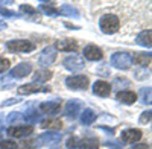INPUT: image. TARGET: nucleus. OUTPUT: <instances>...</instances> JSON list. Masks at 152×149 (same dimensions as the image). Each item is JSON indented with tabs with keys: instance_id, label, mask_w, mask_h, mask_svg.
<instances>
[{
	"instance_id": "obj_39",
	"label": "nucleus",
	"mask_w": 152,
	"mask_h": 149,
	"mask_svg": "<svg viewBox=\"0 0 152 149\" xmlns=\"http://www.w3.org/2000/svg\"><path fill=\"white\" fill-rule=\"evenodd\" d=\"M64 24H66L67 28H72V29H79L78 26H73V24H70V23H64Z\"/></svg>"
},
{
	"instance_id": "obj_10",
	"label": "nucleus",
	"mask_w": 152,
	"mask_h": 149,
	"mask_svg": "<svg viewBox=\"0 0 152 149\" xmlns=\"http://www.w3.org/2000/svg\"><path fill=\"white\" fill-rule=\"evenodd\" d=\"M104 56V52H102V49L94 46V44H88L84 47V59L87 58L88 61H100Z\"/></svg>"
},
{
	"instance_id": "obj_20",
	"label": "nucleus",
	"mask_w": 152,
	"mask_h": 149,
	"mask_svg": "<svg viewBox=\"0 0 152 149\" xmlns=\"http://www.w3.org/2000/svg\"><path fill=\"white\" fill-rule=\"evenodd\" d=\"M135 43L138 46H143V47H151L152 46V32L151 31H143L137 35V38H135Z\"/></svg>"
},
{
	"instance_id": "obj_4",
	"label": "nucleus",
	"mask_w": 152,
	"mask_h": 149,
	"mask_svg": "<svg viewBox=\"0 0 152 149\" xmlns=\"http://www.w3.org/2000/svg\"><path fill=\"white\" fill-rule=\"evenodd\" d=\"M66 85L70 90H85L90 85V79L85 74H75V76L66 78Z\"/></svg>"
},
{
	"instance_id": "obj_18",
	"label": "nucleus",
	"mask_w": 152,
	"mask_h": 149,
	"mask_svg": "<svg viewBox=\"0 0 152 149\" xmlns=\"http://www.w3.org/2000/svg\"><path fill=\"white\" fill-rule=\"evenodd\" d=\"M20 12L29 20H34V21L40 20V11H38L37 8H34V6H31V5H28V3L20 5Z\"/></svg>"
},
{
	"instance_id": "obj_36",
	"label": "nucleus",
	"mask_w": 152,
	"mask_h": 149,
	"mask_svg": "<svg viewBox=\"0 0 152 149\" xmlns=\"http://www.w3.org/2000/svg\"><path fill=\"white\" fill-rule=\"evenodd\" d=\"M20 116H18V113H9V116L6 117V122L8 123H11L12 120H15V119H18Z\"/></svg>"
},
{
	"instance_id": "obj_31",
	"label": "nucleus",
	"mask_w": 152,
	"mask_h": 149,
	"mask_svg": "<svg viewBox=\"0 0 152 149\" xmlns=\"http://www.w3.org/2000/svg\"><path fill=\"white\" fill-rule=\"evenodd\" d=\"M0 15H3V17H9V18L18 17V14H17V12L11 11V9H5V8H0Z\"/></svg>"
},
{
	"instance_id": "obj_16",
	"label": "nucleus",
	"mask_w": 152,
	"mask_h": 149,
	"mask_svg": "<svg viewBox=\"0 0 152 149\" xmlns=\"http://www.w3.org/2000/svg\"><path fill=\"white\" fill-rule=\"evenodd\" d=\"M61 139V134L56 132V131H49L46 134H41L40 137H38V145H52V143H56L59 142Z\"/></svg>"
},
{
	"instance_id": "obj_21",
	"label": "nucleus",
	"mask_w": 152,
	"mask_h": 149,
	"mask_svg": "<svg viewBox=\"0 0 152 149\" xmlns=\"http://www.w3.org/2000/svg\"><path fill=\"white\" fill-rule=\"evenodd\" d=\"M52 72L50 70H47V69H43V70H38V72H35L34 73V81H35V84H44L46 81H49L50 78H52Z\"/></svg>"
},
{
	"instance_id": "obj_29",
	"label": "nucleus",
	"mask_w": 152,
	"mask_h": 149,
	"mask_svg": "<svg viewBox=\"0 0 152 149\" xmlns=\"http://www.w3.org/2000/svg\"><path fill=\"white\" fill-rule=\"evenodd\" d=\"M0 149H18V145L12 140H2L0 142Z\"/></svg>"
},
{
	"instance_id": "obj_24",
	"label": "nucleus",
	"mask_w": 152,
	"mask_h": 149,
	"mask_svg": "<svg viewBox=\"0 0 152 149\" xmlns=\"http://www.w3.org/2000/svg\"><path fill=\"white\" fill-rule=\"evenodd\" d=\"M78 149H99V142L96 139H85L79 140Z\"/></svg>"
},
{
	"instance_id": "obj_27",
	"label": "nucleus",
	"mask_w": 152,
	"mask_h": 149,
	"mask_svg": "<svg viewBox=\"0 0 152 149\" xmlns=\"http://www.w3.org/2000/svg\"><path fill=\"white\" fill-rule=\"evenodd\" d=\"M140 101H142V104H145V105H151V88L148 87V88H142L140 90Z\"/></svg>"
},
{
	"instance_id": "obj_26",
	"label": "nucleus",
	"mask_w": 152,
	"mask_h": 149,
	"mask_svg": "<svg viewBox=\"0 0 152 149\" xmlns=\"http://www.w3.org/2000/svg\"><path fill=\"white\" fill-rule=\"evenodd\" d=\"M58 11H59V14H62V15H75V17L79 15V12L76 11L75 8H72L70 5H62Z\"/></svg>"
},
{
	"instance_id": "obj_40",
	"label": "nucleus",
	"mask_w": 152,
	"mask_h": 149,
	"mask_svg": "<svg viewBox=\"0 0 152 149\" xmlns=\"http://www.w3.org/2000/svg\"><path fill=\"white\" fill-rule=\"evenodd\" d=\"M12 2H9V0H8V2H0V5H11Z\"/></svg>"
},
{
	"instance_id": "obj_12",
	"label": "nucleus",
	"mask_w": 152,
	"mask_h": 149,
	"mask_svg": "<svg viewBox=\"0 0 152 149\" xmlns=\"http://www.w3.org/2000/svg\"><path fill=\"white\" fill-rule=\"evenodd\" d=\"M93 93L100 97H108L111 94V85L107 81H96L93 84Z\"/></svg>"
},
{
	"instance_id": "obj_9",
	"label": "nucleus",
	"mask_w": 152,
	"mask_h": 149,
	"mask_svg": "<svg viewBox=\"0 0 152 149\" xmlns=\"http://www.w3.org/2000/svg\"><path fill=\"white\" fill-rule=\"evenodd\" d=\"M32 72V66L31 63H21L18 66H15L9 72V78H15V79H21V78H26L28 74H31Z\"/></svg>"
},
{
	"instance_id": "obj_13",
	"label": "nucleus",
	"mask_w": 152,
	"mask_h": 149,
	"mask_svg": "<svg viewBox=\"0 0 152 149\" xmlns=\"http://www.w3.org/2000/svg\"><path fill=\"white\" fill-rule=\"evenodd\" d=\"M142 131L140 129H134V128H129V129H125L122 132V140L125 143H137L138 140L142 139Z\"/></svg>"
},
{
	"instance_id": "obj_37",
	"label": "nucleus",
	"mask_w": 152,
	"mask_h": 149,
	"mask_svg": "<svg viewBox=\"0 0 152 149\" xmlns=\"http://www.w3.org/2000/svg\"><path fill=\"white\" fill-rule=\"evenodd\" d=\"M129 149H149V145H146V143H138V145L131 146Z\"/></svg>"
},
{
	"instance_id": "obj_11",
	"label": "nucleus",
	"mask_w": 152,
	"mask_h": 149,
	"mask_svg": "<svg viewBox=\"0 0 152 149\" xmlns=\"http://www.w3.org/2000/svg\"><path fill=\"white\" fill-rule=\"evenodd\" d=\"M53 47L58 49V50H62V52H76V50H78V41L72 40V38L58 40Z\"/></svg>"
},
{
	"instance_id": "obj_32",
	"label": "nucleus",
	"mask_w": 152,
	"mask_h": 149,
	"mask_svg": "<svg viewBox=\"0 0 152 149\" xmlns=\"http://www.w3.org/2000/svg\"><path fill=\"white\" fill-rule=\"evenodd\" d=\"M24 119H26V120H32V122L38 120V113H37V110H31V111H28V113L24 114Z\"/></svg>"
},
{
	"instance_id": "obj_28",
	"label": "nucleus",
	"mask_w": 152,
	"mask_h": 149,
	"mask_svg": "<svg viewBox=\"0 0 152 149\" xmlns=\"http://www.w3.org/2000/svg\"><path fill=\"white\" fill-rule=\"evenodd\" d=\"M134 76H135V79H138V81H143V79H146V78L149 76V70H146L145 67H140V70H135Z\"/></svg>"
},
{
	"instance_id": "obj_41",
	"label": "nucleus",
	"mask_w": 152,
	"mask_h": 149,
	"mask_svg": "<svg viewBox=\"0 0 152 149\" xmlns=\"http://www.w3.org/2000/svg\"><path fill=\"white\" fill-rule=\"evenodd\" d=\"M117 149H119V148H117Z\"/></svg>"
},
{
	"instance_id": "obj_30",
	"label": "nucleus",
	"mask_w": 152,
	"mask_h": 149,
	"mask_svg": "<svg viewBox=\"0 0 152 149\" xmlns=\"http://www.w3.org/2000/svg\"><path fill=\"white\" fill-rule=\"evenodd\" d=\"M79 137H69V140H67V143H66V146L69 148V149H78V145H79Z\"/></svg>"
},
{
	"instance_id": "obj_6",
	"label": "nucleus",
	"mask_w": 152,
	"mask_h": 149,
	"mask_svg": "<svg viewBox=\"0 0 152 149\" xmlns=\"http://www.w3.org/2000/svg\"><path fill=\"white\" fill-rule=\"evenodd\" d=\"M34 132V126L32 125H15V126H9L8 128V135L14 139H23L28 137Z\"/></svg>"
},
{
	"instance_id": "obj_5",
	"label": "nucleus",
	"mask_w": 152,
	"mask_h": 149,
	"mask_svg": "<svg viewBox=\"0 0 152 149\" xmlns=\"http://www.w3.org/2000/svg\"><path fill=\"white\" fill-rule=\"evenodd\" d=\"M62 64H64V67H66L67 70H70V72H78V70L84 69L85 59H84L81 55H70V56L64 58Z\"/></svg>"
},
{
	"instance_id": "obj_2",
	"label": "nucleus",
	"mask_w": 152,
	"mask_h": 149,
	"mask_svg": "<svg viewBox=\"0 0 152 149\" xmlns=\"http://www.w3.org/2000/svg\"><path fill=\"white\" fill-rule=\"evenodd\" d=\"M6 49L12 53H28L35 50V44L29 40H12L6 43Z\"/></svg>"
},
{
	"instance_id": "obj_22",
	"label": "nucleus",
	"mask_w": 152,
	"mask_h": 149,
	"mask_svg": "<svg viewBox=\"0 0 152 149\" xmlns=\"http://www.w3.org/2000/svg\"><path fill=\"white\" fill-rule=\"evenodd\" d=\"M96 119H97V114L94 113L91 108H85L82 113H81V122H82V125H91Z\"/></svg>"
},
{
	"instance_id": "obj_15",
	"label": "nucleus",
	"mask_w": 152,
	"mask_h": 149,
	"mask_svg": "<svg viewBox=\"0 0 152 149\" xmlns=\"http://www.w3.org/2000/svg\"><path fill=\"white\" fill-rule=\"evenodd\" d=\"M116 99L119 102L125 104V105H132L137 101V94L134 91H131V90H120L116 94Z\"/></svg>"
},
{
	"instance_id": "obj_34",
	"label": "nucleus",
	"mask_w": 152,
	"mask_h": 149,
	"mask_svg": "<svg viewBox=\"0 0 152 149\" xmlns=\"http://www.w3.org/2000/svg\"><path fill=\"white\" fill-rule=\"evenodd\" d=\"M151 110H148V111H145V113H142V116H140V123H149L151 122Z\"/></svg>"
},
{
	"instance_id": "obj_3",
	"label": "nucleus",
	"mask_w": 152,
	"mask_h": 149,
	"mask_svg": "<svg viewBox=\"0 0 152 149\" xmlns=\"http://www.w3.org/2000/svg\"><path fill=\"white\" fill-rule=\"evenodd\" d=\"M111 66L119 70H128L132 66V55L129 52H116L111 56Z\"/></svg>"
},
{
	"instance_id": "obj_35",
	"label": "nucleus",
	"mask_w": 152,
	"mask_h": 149,
	"mask_svg": "<svg viewBox=\"0 0 152 149\" xmlns=\"http://www.w3.org/2000/svg\"><path fill=\"white\" fill-rule=\"evenodd\" d=\"M17 102H20V99H18V97H14V99H8V101H5V102L2 104V107H8V105L17 104Z\"/></svg>"
},
{
	"instance_id": "obj_38",
	"label": "nucleus",
	"mask_w": 152,
	"mask_h": 149,
	"mask_svg": "<svg viewBox=\"0 0 152 149\" xmlns=\"http://www.w3.org/2000/svg\"><path fill=\"white\" fill-rule=\"evenodd\" d=\"M6 28H8V24H6L5 21L0 20V31H3V29H6Z\"/></svg>"
},
{
	"instance_id": "obj_7",
	"label": "nucleus",
	"mask_w": 152,
	"mask_h": 149,
	"mask_svg": "<svg viewBox=\"0 0 152 149\" xmlns=\"http://www.w3.org/2000/svg\"><path fill=\"white\" fill-rule=\"evenodd\" d=\"M55 59H56V49L53 46H47L43 49L40 58H38V63L44 67H47V66H52L55 63Z\"/></svg>"
},
{
	"instance_id": "obj_25",
	"label": "nucleus",
	"mask_w": 152,
	"mask_h": 149,
	"mask_svg": "<svg viewBox=\"0 0 152 149\" xmlns=\"http://www.w3.org/2000/svg\"><path fill=\"white\" fill-rule=\"evenodd\" d=\"M40 9L44 12V14H47V15H59V11H58V8H55V3H46V2H43L40 5Z\"/></svg>"
},
{
	"instance_id": "obj_8",
	"label": "nucleus",
	"mask_w": 152,
	"mask_h": 149,
	"mask_svg": "<svg viewBox=\"0 0 152 149\" xmlns=\"http://www.w3.org/2000/svg\"><path fill=\"white\" fill-rule=\"evenodd\" d=\"M20 94H35V93H47L50 91V87H46V85H41V84H24V85H20L18 90H17Z\"/></svg>"
},
{
	"instance_id": "obj_17",
	"label": "nucleus",
	"mask_w": 152,
	"mask_h": 149,
	"mask_svg": "<svg viewBox=\"0 0 152 149\" xmlns=\"http://www.w3.org/2000/svg\"><path fill=\"white\" fill-rule=\"evenodd\" d=\"M64 113H66V116L67 117H70V119H76L79 116V113H81V102L79 101H69L67 102V105H66V110H64Z\"/></svg>"
},
{
	"instance_id": "obj_33",
	"label": "nucleus",
	"mask_w": 152,
	"mask_h": 149,
	"mask_svg": "<svg viewBox=\"0 0 152 149\" xmlns=\"http://www.w3.org/2000/svg\"><path fill=\"white\" fill-rule=\"evenodd\" d=\"M9 66H11L9 59H6V58H0V73L6 72V70L9 69Z\"/></svg>"
},
{
	"instance_id": "obj_19",
	"label": "nucleus",
	"mask_w": 152,
	"mask_h": 149,
	"mask_svg": "<svg viewBox=\"0 0 152 149\" xmlns=\"http://www.w3.org/2000/svg\"><path fill=\"white\" fill-rule=\"evenodd\" d=\"M151 53H143V52H137V53H134V56H132V63L134 64H137L138 67H148L149 64H151Z\"/></svg>"
},
{
	"instance_id": "obj_23",
	"label": "nucleus",
	"mask_w": 152,
	"mask_h": 149,
	"mask_svg": "<svg viewBox=\"0 0 152 149\" xmlns=\"http://www.w3.org/2000/svg\"><path fill=\"white\" fill-rule=\"evenodd\" d=\"M41 128H44V129H59L61 126H62V122H61V119H46V120H41Z\"/></svg>"
},
{
	"instance_id": "obj_1",
	"label": "nucleus",
	"mask_w": 152,
	"mask_h": 149,
	"mask_svg": "<svg viewBox=\"0 0 152 149\" xmlns=\"http://www.w3.org/2000/svg\"><path fill=\"white\" fill-rule=\"evenodd\" d=\"M99 28L104 34L107 35H113L116 34L120 28V21H119V17L114 15V14H105L99 18Z\"/></svg>"
},
{
	"instance_id": "obj_14",
	"label": "nucleus",
	"mask_w": 152,
	"mask_h": 149,
	"mask_svg": "<svg viewBox=\"0 0 152 149\" xmlns=\"http://www.w3.org/2000/svg\"><path fill=\"white\" fill-rule=\"evenodd\" d=\"M38 108H40V111L44 113V114H56V113H59V110H61V102H58V101L41 102Z\"/></svg>"
}]
</instances>
